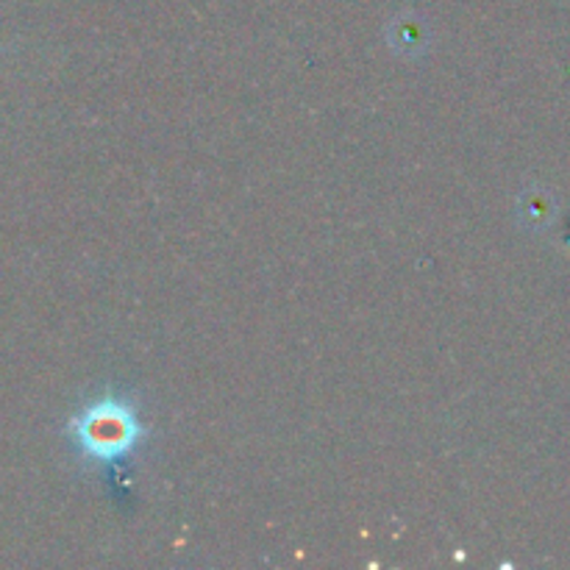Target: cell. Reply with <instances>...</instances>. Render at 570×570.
Returning <instances> with one entry per match:
<instances>
[{
    "label": "cell",
    "instance_id": "obj_1",
    "mask_svg": "<svg viewBox=\"0 0 570 570\" xmlns=\"http://www.w3.org/2000/svg\"><path fill=\"white\" fill-rule=\"evenodd\" d=\"M72 438L95 460H120L139 438L137 417L120 401H100L72 423Z\"/></svg>",
    "mask_w": 570,
    "mask_h": 570
}]
</instances>
